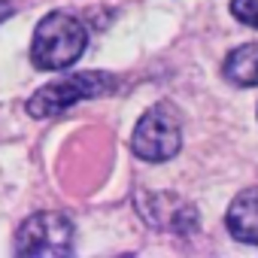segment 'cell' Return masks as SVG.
<instances>
[{
    "label": "cell",
    "instance_id": "obj_9",
    "mask_svg": "<svg viewBox=\"0 0 258 258\" xmlns=\"http://www.w3.org/2000/svg\"><path fill=\"white\" fill-rule=\"evenodd\" d=\"M16 13V7H13V0H0V22H7L10 16Z\"/></svg>",
    "mask_w": 258,
    "mask_h": 258
},
{
    "label": "cell",
    "instance_id": "obj_2",
    "mask_svg": "<svg viewBox=\"0 0 258 258\" xmlns=\"http://www.w3.org/2000/svg\"><path fill=\"white\" fill-rule=\"evenodd\" d=\"M118 79L106 70H79V73H67L61 79L46 82L43 88H37V94L28 97L25 109L31 118H55L58 112H67L70 106L91 100V97H103L109 91H115Z\"/></svg>",
    "mask_w": 258,
    "mask_h": 258
},
{
    "label": "cell",
    "instance_id": "obj_1",
    "mask_svg": "<svg viewBox=\"0 0 258 258\" xmlns=\"http://www.w3.org/2000/svg\"><path fill=\"white\" fill-rule=\"evenodd\" d=\"M88 46V28L73 13H49L31 43V61L37 70H67L73 67Z\"/></svg>",
    "mask_w": 258,
    "mask_h": 258
},
{
    "label": "cell",
    "instance_id": "obj_7",
    "mask_svg": "<svg viewBox=\"0 0 258 258\" xmlns=\"http://www.w3.org/2000/svg\"><path fill=\"white\" fill-rule=\"evenodd\" d=\"M222 73H225V79L234 82V85L255 88V85H258V43L237 46V49L225 58Z\"/></svg>",
    "mask_w": 258,
    "mask_h": 258
},
{
    "label": "cell",
    "instance_id": "obj_4",
    "mask_svg": "<svg viewBox=\"0 0 258 258\" xmlns=\"http://www.w3.org/2000/svg\"><path fill=\"white\" fill-rule=\"evenodd\" d=\"M73 222L64 213H34L28 216L19 231H16V255L22 258H61V255H73Z\"/></svg>",
    "mask_w": 258,
    "mask_h": 258
},
{
    "label": "cell",
    "instance_id": "obj_5",
    "mask_svg": "<svg viewBox=\"0 0 258 258\" xmlns=\"http://www.w3.org/2000/svg\"><path fill=\"white\" fill-rule=\"evenodd\" d=\"M137 210H140L143 222H149L152 228H164V231H176V234H188L198 228V210L188 207L185 201L173 198V195L140 191Z\"/></svg>",
    "mask_w": 258,
    "mask_h": 258
},
{
    "label": "cell",
    "instance_id": "obj_3",
    "mask_svg": "<svg viewBox=\"0 0 258 258\" xmlns=\"http://www.w3.org/2000/svg\"><path fill=\"white\" fill-rule=\"evenodd\" d=\"M179 146H182V121H179L176 106L167 100L149 106L131 134L134 155L158 164V161H170L179 152Z\"/></svg>",
    "mask_w": 258,
    "mask_h": 258
},
{
    "label": "cell",
    "instance_id": "obj_6",
    "mask_svg": "<svg viewBox=\"0 0 258 258\" xmlns=\"http://www.w3.org/2000/svg\"><path fill=\"white\" fill-rule=\"evenodd\" d=\"M225 225L234 240L258 246V185L240 191L231 201V207L225 213Z\"/></svg>",
    "mask_w": 258,
    "mask_h": 258
},
{
    "label": "cell",
    "instance_id": "obj_8",
    "mask_svg": "<svg viewBox=\"0 0 258 258\" xmlns=\"http://www.w3.org/2000/svg\"><path fill=\"white\" fill-rule=\"evenodd\" d=\"M231 13L237 22L258 28V0H231Z\"/></svg>",
    "mask_w": 258,
    "mask_h": 258
}]
</instances>
